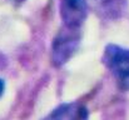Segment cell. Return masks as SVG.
I'll return each mask as SVG.
<instances>
[{"label":"cell","instance_id":"cell-1","mask_svg":"<svg viewBox=\"0 0 129 120\" xmlns=\"http://www.w3.org/2000/svg\"><path fill=\"white\" fill-rule=\"evenodd\" d=\"M82 43V30L74 28H63L55 35L50 48V61L54 68L65 65L78 51Z\"/></svg>","mask_w":129,"mask_h":120},{"label":"cell","instance_id":"cell-2","mask_svg":"<svg viewBox=\"0 0 129 120\" xmlns=\"http://www.w3.org/2000/svg\"><path fill=\"white\" fill-rule=\"evenodd\" d=\"M103 64L110 71L120 91H129V49L108 44L103 53Z\"/></svg>","mask_w":129,"mask_h":120},{"label":"cell","instance_id":"cell-3","mask_svg":"<svg viewBox=\"0 0 129 120\" xmlns=\"http://www.w3.org/2000/svg\"><path fill=\"white\" fill-rule=\"evenodd\" d=\"M59 10L64 26L82 29L88 16L89 5L86 0H60Z\"/></svg>","mask_w":129,"mask_h":120},{"label":"cell","instance_id":"cell-4","mask_svg":"<svg viewBox=\"0 0 129 120\" xmlns=\"http://www.w3.org/2000/svg\"><path fill=\"white\" fill-rule=\"evenodd\" d=\"M43 120H89V110L78 101L63 103L53 109Z\"/></svg>","mask_w":129,"mask_h":120},{"label":"cell","instance_id":"cell-5","mask_svg":"<svg viewBox=\"0 0 129 120\" xmlns=\"http://www.w3.org/2000/svg\"><path fill=\"white\" fill-rule=\"evenodd\" d=\"M93 9L104 19H118L125 9V0H90Z\"/></svg>","mask_w":129,"mask_h":120},{"label":"cell","instance_id":"cell-6","mask_svg":"<svg viewBox=\"0 0 129 120\" xmlns=\"http://www.w3.org/2000/svg\"><path fill=\"white\" fill-rule=\"evenodd\" d=\"M4 91H5V80L0 78V98L4 95Z\"/></svg>","mask_w":129,"mask_h":120},{"label":"cell","instance_id":"cell-7","mask_svg":"<svg viewBox=\"0 0 129 120\" xmlns=\"http://www.w3.org/2000/svg\"><path fill=\"white\" fill-rule=\"evenodd\" d=\"M14 1H19V3H23L24 0H14Z\"/></svg>","mask_w":129,"mask_h":120}]
</instances>
